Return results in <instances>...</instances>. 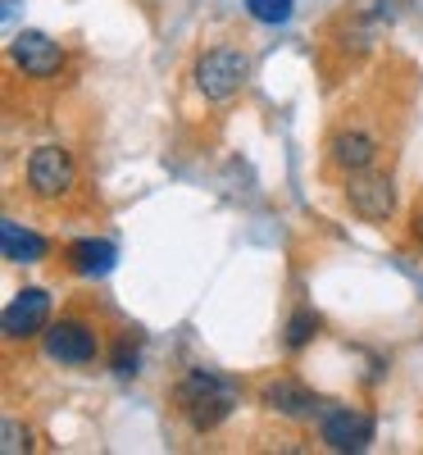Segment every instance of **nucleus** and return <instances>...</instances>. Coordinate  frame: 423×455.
Segmentation results:
<instances>
[{
	"label": "nucleus",
	"mask_w": 423,
	"mask_h": 455,
	"mask_svg": "<svg viewBox=\"0 0 423 455\" xmlns=\"http://www.w3.org/2000/svg\"><path fill=\"white\" fill-rule=\"evenodd\" d=\"M137 364H141V355H137L132 341L124 337V341H119V351H114V373H119V378H132V373H137Z\"/></svg>",
	"instance_id": "obj_16"
},
{
	"label": "nucleus",
	"mask_w": 423,
	"mask_h": 455,
	"mask_svg": "<svg viewBox=\"0 0 423 455\" xmlns=\"http://www.w3.org/2000/svg\"><path fill=\"white\" fill-rule=\"evenodd\" d=\"M0 251H5L10 264H36V259H46L51 242L42 233H32V228L5 219V223H0Z\"/></svg>",
	"instance_id": "obj_12"
},
{
	"label": "nucleus",
	"mask_w": 423,
	"mask_h": 455,
	"mask_svg": "<svg viewBox=\"0 0 423 455\" xmlns=\"http://www.w3.org/2000/svg\"><path fill=\"white\" fill-rule=\"evenodd\" d=\"M264 405L278 410L283 419H323V410H328L310 387H300L296 378H268L264 383Z\"/></svg>",
	"instance_id": "obj_9"
},
{
	"label": "nucleus",
	"mask_w": 423,
	"mask_h": 455,
	"mask_svg": "<svg viewBox=\"0 0 423 455\" xmlns=\"http://www.w3.org/2000/svg\"><path fill=\"white\" fill-rule=\"evenodd\" d=\"M78 187V169L64 146H36L28 156V192L42 201H64Z\"/></svg>",
	"instance_id": "obj_3"
},
{
	"label": "nucleus",
	"mask_w": 423,
	"mask_h": 455,
	"mask_svg": "<svg viewBox=\"0 0 423 455\" xmlns=\"http://www.w3.org/2000/svg\"><path fill=\"white\" fill-rule=\"evenodd\" d=\"M0 451H5V455L32 451V442H28V428H19V419H5V424H0Z\"/></svg>",
	"instance_id": "obj_15"
},
{
	"label": "nucleus",
	"mask_w": 423,
	"mask_h": 455,
	"mask_svg": "<svg viewBox=\"0 0 423 455\" xmlns=\"http://www.w3.org/2000/svg\"><path fill=\"white\" fill-rule=\"evenodd\" d=\"M42 337H46V355H51L55 364H92V360L100 355V337H96V328L83 323V319H60V323H51Z\"/></svg>",
	"instance_id": "obj_5"
},
{
	"label": "nucleus",
	"mask_w": 423,
	"mask_h": 455,
	"mask_svg": "<svg viewBox=\"0 0 423 455\" xmlns=\"http://www.w3.org/2000/svg\"><path fill=\"white\" fill-rule=\"evenodd\" d=\"M114 259H119V251H114V242H96V237H87V242H73L68 251H64V264L78 278H105L109 269H114Z\"/></svg>",
	"instance_id": "obj_11"
},
{
	"label": "nucleus",
	"mask_w": 423,
	"mask_h": 455,
	"mask_svg": "<svg viewBox=\"0 0 423 455\" xmlns=\"http://www.w3.org/2000/svg\"><path fill=\"white\" fill-rule=\"evenodd\" d=\"M251 78V60L237 51V46H214L196 60V87L205 100L223 105V100H233Z\"/></svg>",
	"instance_id": "obj_2"
},
{
	"label": "nucleus",
	"mask_w": 423,
	"mask_h": 455,
	"mask_svg": "<svg viewBox=\"0 0 423 455\" xmlns=\"http://www.w3.org/2000/svg\"><path fill=\"white\" fill-rule=\"evenodd\" d=\"M10 60L28 73V78L46 83V78H55V73L64 68V46L55 42V36H46V32L23 28L14 42H10Z\"/></svg>",
	"instance_id": "obj_7"
},
{
	"label": "nucleus",
	"mask_w": 423,
	"mask_h": 455,
	"mask_svg": "<svg viewBox=\"0 0 423 455\" xmlns=\"http://www.w3.org/2000/svg\"><path fill=\"white\" fill-rule=\"evenodd\" d=\"M414 237H419V242H423V205H419V210H414Z\"/></svg>",
	"instance_id": "obj_17"
},
{
	"label": "nucleus",
	"mask_w": 423,
	"mask_h": 455,
	"mask_svg": "<svg viewBox=\"0 0 423 455\" xmlns=\"http://www.w3.org/2000/svg\"><path fill=\"white\" fill-rule=\"evenodd\" d=\"M315 332H319V315H310V310H300V315H291V323H287V351H300V347H310L315 341Z\"/></svg>",
	"instance_id": "obj_14"
},
{
	"label": "nucleus",
	"mask_w": 423,
	"mask_h": 455,
	"mask_svg": "<svg viewBox=\"0 0 423 455\" xmlns=\"http://www.w3.org/2000/svg\"><path fill=\"white\" fill-rule=\"evenodd\" d=\"M328 160H332L341 173H360V169H369V164L378 160V141H373L364 128H341V132H332V141H328Z\"/></svg>",
	"instance_id": "obj_10"
},
{
	"label": "nucleus",
	"mask_w": 423,
	"mask_h": 455,
	"mask_svg": "<svg viewBox=\"0 0 423 455\" xmlns=\"http://www.w3.org/2000/svg\"><path fill=\"white\" fill-rule=\"evenodd\" d=\"M319 437L332 451H364L373 442V414L351 410V405H332V410H323V419H319Z\"/></svg>",
	"instance_id": "obj_8"
},
{
	"label": "nucleus",
	"mask_w": 423,
	"mask_h": 455,
	"mask_svg": "<svg viewBox=\"0 0 423 455\" xmlns=\"http://www.w3.org/2000/svg\"><path fill=\"white\" fill-rule=\"evenodd\" d=\"M246 14L255 23H287L296 14V0H246Z\"/></svg>",
	"instance_id": "obj_13"
},
{
	"label": "nucleus",
	"mask_w": 423,
	"mask_h": 455,
	"mask_svg": "<svg viewBox=\"0 0 423 455\" xmlns=\"http://www.w3.org/2000/svg\"><path fill=\"white\" fill-rule=\"evenodd\" d=\"M237 401H242V387L227 373H214V369H187L173 387L178 414L196 433H214L227 414L237 410Z\"/></svg>",
	"instance_id": "obj_1"
},
{
	"label": "nucleus",
	"mask_w": 423,
	"mask_h": 455,
	"mask_svg": "<svg viewBox=\"0 0 423 455\" xmlns=\"http://www.w3.org/2000/svg\"><path fill=\"white\" fill-rule=\"evenodd\" d=\"M346 205L364 223H387L396 210V187L387 173H369V169L346 173Z\"/></svg>",
	"instance_id": "obj_4"
},
{
	"label": "nucleus",
	"mask_w": 423,
	"mask_h": 455,
	"mask_svg": "<svg viewBox=\"0 0 423 455\" xmlns=\"http://www.w3.org/2000/svg\"><path fill=\"white\" fill-rule=\"evenodd\" d=\"M46 319H51V291L46 287H23L10 296L5 315H0V328H5L10 341H28L36 332H46Z\"/></svg>",
	"instance_id": "obj_6"
}]
</instances>
